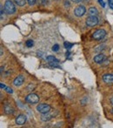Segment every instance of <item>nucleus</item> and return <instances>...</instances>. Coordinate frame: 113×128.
Wrapping results in <instances>:
<instances>
[{"label":"nucleus","instance_id":"obj_18","mask_svg":"<svg viewBox=\"0 0 113 128\" xmlns=\"http://www.w3.org/2000/svg\"><path fill=\"white\" fill-rule=\"evenodd\" d=\"M33 44H34L33 41L30 39V40L26 41V44H26V46H27V47H31V46H33Z\"/></svg>","mask_w":113,"mask_h":128},{"label":"nucleus","instance_id":"obj_2","mask_svg":"<svg viewBox=\"0 0 113 128\" xmlns=\"http://www.w3.org/2000/svg\"><path fill=\"white\" fill-rule=\"evenodd\" d=\"M105 36H106V30L104 29H98L92 33V38L97 41L102 40Z\"/></svg>","mask_w":113,"mask_h":128},{"label":"nucleus","instance_id":"obj_27","mask_svg":"<svg viewBox=\"0 0 113 128\" xmlns=\"http://www.w3.org/2000/svg\"><path fill=\"white\" fill-rule=\"evenodd\" d=\"M71 1L74 2V3H79V2H81L82 0H71Z\"/></svg>","mask_w":113,"mask_h":128},{"label":"nucleus","instance_id":"obj_5","mask_svg":"<svg viewBox=\"0 0 113 128\" xmlns=\"http://www.w3.org/2000/svg\"><path fill=\"white\" fill-rule=\"evenodd\" d=\"M25 101L30 104H37L39 101V97L36 93H30L25 97Z\"/></svg>","mask_w":113,"mask_h":128},{"label":"nucleus","instance_id":"obj_22","mask_svg":"<svg viewBox=\"0 0 113 128\" xmlns=\"http://www.w3.org/2000/svg\"><path fill=\"white\" fill-rule=\"evenodd\" d=\"M108 4H109V6L110 8L113 10V0H108Z\"/></svg>","mask_w":113,"mask_h":128},{"label":"nucleus","instance_id":"obj_4","mask_svg":"<svg viewBox=\"0 0 113 128\" xmlns=\"http://www.w3.org/2000/svg\"><path fill=\"white\" fill-rule=\"evenodd\" d=\"M51 110V106L48 104H45V103L38 104V106H37V111L38 112H40L41 114L49 112Z\"/></svg>","mask_w":113,"mask_h":128},{"label":"nucleus","instance_id":"obj_9","mask_svg":"<svg viewBox=\"0 0 113 128\" xmlns=\"http://www.w3.org/2000/svg\"><path fill=\"white\" fill-rule=\"evenodd\" d=\"M27 120V117L25 116L24 114H19L18 116L16 118L15 121H16V124L18 126H23L24 123L26 122Z\"/></svg>","mask_w":113,"mask_h":128},{"label":"nucleus","instance_id":"obj_28","mask_svg":"<svg viewBox=\"0 0 113 128\" xmlns=\"http://www.w3.org/2000/svg\"><path fill=\"white\" fill-rule=\"evenodd\" d=\"M66 4H67V7H69V6H70V4H69V2H68V1H65V2H64V5H65V6H66Z\"/></svg>","mask_w":113,"mask_h":128},{"label":"nucleus","instance_id":"obj_17","mask_svg":"<svg viewBox=\"0 0 113 128\" xmlns=\"http://www.w3.org/2000/svg\"><path fill=\"white\" fill-rule=\"evenodd\" d=\"M64 47H65V49H67L68 51H69V50H71V48H72L73 44H71V43H69V42H64Z\"/></svg>","mask_w":113,"mask_h":128},{"label":"nucleus","instance_id":"obj_13","mask_svg":"<svg viewBox=\"0 0 113 128\" xmlns=\"http://www.w3.org/2000/svg\"><path fill=\"white\" fill-rule=\"evenodd\" d=\"M88 15L89 16H98V10L96 7H91L88 10Z\"/></svg>","mask_w":113,"mask_h":128},{"label":"nucleus","instance_id":"obj_29","mask_svg":"<svg viewBox=\"0 0 113 128\" xmlns=\"http://www.w3.org/2000/svg\"><path fill=\"white\" fill-rule=\"evenodd\" d=\"M3 66H1V73L3 72Z\"/></svg>","mask_w":113,"mask_h":128},{"label":"nucleus","instance_id":"obj_12","mask_svg":"<svg viewBox=\"0 0 113 128\" xmlns=\"http://www.w3.org/2000/svg\"><path fill=\"white\" fill-rule=\"evenodd\" d=\"M103 80L106 84H112L113 83V74L112 73H106L103 76Z\"/></svg>","mask_w":113,"mask_h":128},{"label":"nucleus","instance_id":"obj_11","mask_svg":"<svg viewBox=\"0 0 113 128\" xmlns=\"http://www.w3.org/2000/svg\"><path fill=\"white\" fill-rule=\"evenodd\" d=\"M24 77L22 76V75H19V76H17L14 79L13 84L15 86H20L24 84Z\"/></svg>","mask_w":113,"mask_h":128},{"label":"nucleus","instance_id":"obj_31","mask_svg":"<svg viewBox=\"0 0 113 128\" xmlns=\"http://www.w3.org/2000/svg\"><path fill=\"white\" fill-rule=\"evenodd\" d=\"M55 1H58V0H55Z\"/></svg>","mask_w":113,"mask_h":128},{"label":"nucleus","instance_id":"obj_19","mask_svg":"<svg viewBox=\"0 0 113 128\" xmlns=\"http://www.w3.org/2000/svg\"><path fill=\"white\" fill-rule=\"evenodd\" d=\"M59 44H54V46H52V51L53 52H57L59 50Z\"/></svg>","mask_w":113,"mask_h":128},{"label":"nucleus","instance_id":"obj_10","mask_svg":"<svg viewBox=\"0 0 113 128\" xmlns=\"http://www.w3.org/2000/svg\"><path fill=\"white\" fill-rule=\"evenodd\" d=\"M105 60H106V57L102 53H98L94 57V62L96 64H103L104 62H105Z\"/></svg>","mask_w":113,"mask_h":128},{"label":"nucleus","instance_id":"obj_3","mask_svg":"<svg viewBox=\"0 0 113 128\" xmlns=\"http://www.w3.org/2000/svg\"><path fill=\"white\" fill-rule=\"evenodd\" d=\"M57 113H58V112L57 111H52L51 112L50 111L49 112H46V113H44V114L41 115V120L42 121H49V120H51L52 118H54V117H56L57 115Z\"/></svg>","mask_w":113,"mask_h":128},{"label":"nucleus","instance_id":"obj_21","mask_svg":"<svg viewBox=\"0 0 113 128\" xmlns=\"http://www.w3.org/2000/svg\"><path fill=\"white\" fill-rule=\"evenodd\" d=\"M4 90H5V91H6L8 93H10V94H11V93L13 92V91H12L11 88H10V87H8V86H6V88H5Z\"/></svg>","mask_w":113,"mask_h":128},{"label":"nucleus","instance_id":"obj_25","mask_svg":"<svg viewBox=\"0 0 113 128\" xmlns=\"http://www.w3.org/2000/svg\"><path fill=\"white\" fill-rule=\"evenodd\" d=\"M0 87H1V89H5V88H6V86L3 84V83H0Z\"/></svg>","mask_w":113,"mask_h":128},{"label":"nucleus","instance_id":"obj_7","mask_svg":"<svg viewBox=\"0 0 113 128\" xmlns=\"http://www.w3.org/2000/svg\"><path fill=\"white\" fill-rule=\"evenodd\" d=\"M85 13H86V9L84 5H78L74 10V14L76 17H78V18L83 17Z\"/></svg>","mask_w":113,"mask_h":128},{"label":"nucleus","instance_id":"obj_24","mask_svg":"<svg viewBox=\"0 0 113 128\" xmlns=\"http://www.w3.org/2000/svg\"><path fill=\"white\" fill-rule=\"evenodd\" d=\"M98 3L101 4V6L103 7V8H105V3L104 2V0H98Z\"/></svg>","mask_w":113,"mask_h":128},{"label":"nucleus","instance_id":"obj_6","mask_svg":"<svg viewBox=\"0 0 113 128\" xmlns=\"http://www.w3.org/2000/svg\"><path fill=\"white\" fill-rule=\"evenodd\" d=\"M85 24L89 27H93L98 24V18L97 16H89L85 21Z\"/></svg>","mask_w":113,"mask_h":128},{"label":"nucleus","instance_id":"obj_8","mask_svg":"<svg viewBox=\"0 0 113 128\" xmlns=\"http://www.w3.org/2000/svg\"><path fill=\"white\" fill-rule=\"evenodd\" d=\"M46 60L50 64V66L52 67H59V60L54 57V56H47L46 57Z\"/></svg>","mask_w":113,"mask_h":128},{"label":"nucleus","instance_id":"obj_15","mask_svg":"<svg viewBox=\"0 0 113 128\" xmlns=\"http://www.w3.org/2000/svg\"><path fill=\"white\" fill-rule=\"evenodd\" d=\"M105 44H99V46H98L96 48H95V50L94 51L96 52H101L103 50H105Z\"/></svg>","mask_w":113,"mask_h":128},{"label":"nucleus","instance_id":"obj_30","mask_svg":"<svg viewBox=\"0 0 113 128\" xmlns=\"http://www.w3.org/2000/svg\"><path fill=\"white\" fill-rule=\"evenodd\" d=\"M1 56H3V49L1 48Z\"/></svg>","mask_w":113,"mask_h":128},{"label":"nucleus","instance_id":"obj_16","mask_svg":"<svg viewBox=\"0 0 113 128\" xmlns=\"http://www.w3.org/2000/svg\"><path fill=\"white\" fill-rule=\"evenodd\" d=\"M14 2H15L16 4H17L18 6H24L26 3V0H14Z\"/></svg>","mask_w":113,"mask_h":128},{"label":"nucleus","instance_id":"obj_14","mask_svg":"<svg viewBox=\"0 0 113 128\" xmlns=\"http://www.w3.org/2000/svg\"><path fill=\"white\" fill-rule=\"evenodd\" d=\"M4 112L7 113V114H12V113H14L13 108H12L11 106H10V104H4Z\"/></svg>","mask_w":113,"mask_h":128},{"label":"nucleus","instance_id":"obj_26","mask_svg":"<svg viewBox=\"0 0 113 128\" xmlns=\"http://www.w3.org/2000/svg\"><path fill=\"white\" fill-rule=\"evenodd\" d=\"M111 104H112V110L113 112V97L112 98H111Z\"/></svg>","mask_w":113,"mask_h":128},{"label":"nucleus","instance_id":"obj_1","mask_svg":"<svg viewBox=\"0 0 113 128\" xmlns=\"http://www.w3.org/2000/svg\"><path fill=\"white\" fill-rule=\"evenodd\" d=\"M3 8H4L5 13L9 14V15H11V14L15 13V12H16V6L11 0H6V1L4 2Z\"/></svg>","mask_w":113,"mask_h":128},{"label":"nucleus","instance_id":"obj_20","mask_svg":"<svg viewBox=\"0 0 113 128\" xmlns=\"http://www.w3.org/2000/svg\"><path fill=\"white\" fill-rule=\"evenodd\" d=\"M27 3L29 4V5H34L37 2V0H26Z\"/></svg>","mask_w":113,"mask_h":128},{"label":"nucleus","instance_id":"obj_23","mask_svg":"<svg viewBox=\"0 0 113 128\" xmlns=\"http://www.w3.org/2000/svg\"><path fill=\"white\" fill-rule=\"evenodd\" d=\"M39 4L42 5H45L46 4H47V0H38Z\"/></svg>","mask_w":113,"mask_h":128}]
</instances>
